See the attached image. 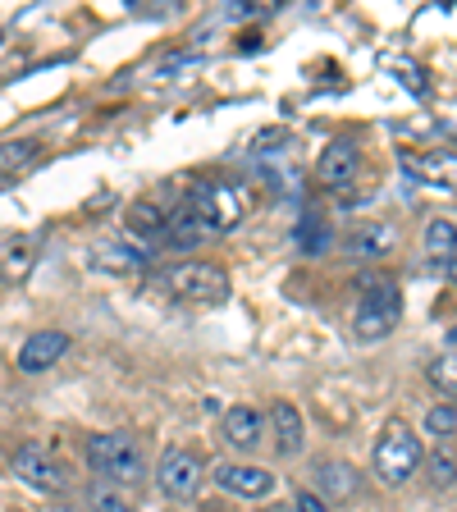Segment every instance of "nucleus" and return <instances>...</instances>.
Wrapping results in <instances>:
<instances>
[{
    "instance_id": "f257e3e1",
    "label": "nucleus",
    "mask_w": 457,
    "mask_h": 512,
    "mask_svg": "<svg viewBox=\"0 0 457 512\" xmlns=\"http://www.w3.org/2000/svg\"><path fill=\"white\" fill-rule=\"evenodd\" d=\"M87 462H92L96 476L119 480V485H133L142 480L147 462H142V444L133 435H96L87 444Z\"/></svg>"
},
{
    "instance_id": "f03ea898",
    "label": "nucleus",
    "mask_w": 457,
    "mask_h": 512,
    "mask_svg": "<svg viewBox=\"0 0 457 512\" xmlns=\"http://www.w3.org/2000/svg\"><path fill=\"white\" fill-rule=\"evenodd\" d=\"M403 320V293L394 279H366L362 307H357V339H384L394 334V325Z\"/></svg>"
},
{
    "instance_id": "7ed1b4c3",
    "label": "nucleus",
    "mask_w": 457,
    "mask_h": 512,
    "mask_svg": "<svg viewBox=\"0 0 457 512\" xmlns=\"http://www.w3.org/2000/svg\"><path fill=\"white\" fill-rule=\"evenodd\" d=\"M416 467H421V444H416L412 426L389 421L384 435H380V444H375V476H380L384 485H403Z\"/></svg>"
},
{
    "instance_id": "20e7f679",
    "label": "nucleus",
    "mask_w": 457,
    "mask_h": 512,
    "mask_svg": "<svg viewBox=\"0 0 457 512\" xmlns=\"http://www.w3.org/2000/svg\"><path fill=\"white\" fill-rule=\"evenodd\" d=\"M188 211L197 215V224L211 229V234H229V229H238V220H243L238 192L224 188V183H197V188L188 192Z\"/></svg>"
},
{
    "instance_id": "39448f33",
    "label": "nucleus",
    "mask_w": 457,
    "mask_h": 512,
    "mask_svg": "<svg viewBox=\"0 0 457 512\" xmlns=\"http://www.w3.org/2000/svg\"><path fill=\"white\" fill-rule=\"evenodd\" d=\"M165 288L174 298H188V302H220L229 298V275L211 261H183L165 275Z\"/></svg>"
},
{
    "instance_id": "423d86ee",
    "label": "nucleus",
    "mask_w": 457,
    "mask_h": 512,
    "mask_svg": "<svg viewBox=\"0 0 457 512\" xmlns=\"http://www.w3.org/2000/svg\"><path fill=\"white\" fill-rule=\"evenodd\" d=\"M156 480L170 499H192V494L202 490V462H197V453H188V448H165Z\"/></svg>"
},
{
    "instance_id": "0eeeda50",
    "label": "nucleus",
    "mask_w": 457,
    "mask_h": 512,
    "mask_svg": "<svg viewBox=\"0 0 457 512\" xmlns=\"http://www.w3.org/2000/svg\"><path fill=\"white\" fill-rule=\"evenodd\" d=\"M14 476H19L23 485H32V490H42V494L64 490V467L46 453L42 444H23L19 453H14Z\"/></svg>"
},
{
    "instance_id": "6e6552de",
    "label": "nucleus",
    "mask_w": 457,
    "mask_h": 512,
    "mask_svg": "<svg viewBox=\"0 0 457 512\" xmlns=\"http://www.w3.org/2000/svg\"><path fill=\"white\" fill-rule=\"evenodd\" d=\"M398 160H403V170L412 174V179L457 192V151H421V147H407Z\"/></svg>"
},
{
    "instance_id": "1a4fd4ad",
    "label": "nucleus",
    "mask_w": 457,
    "mask_h": 512,
    "mask_svg": "<svg viewBox=\"0 0 457 512\" xmlns=\"http://www.w3.org/2000/svg\"><path fill=\"white\" fill-rule=\"evenodd\" d=\"M215 485L224 494H238V499H266L275 490V476L266 467H243V462H220L215 467Z\"/></svg>"
},
{
    "instance_id": "9d476101",
    "label": "nucleus",
    "mask_w": 457,
    "mask_h": 512,
    "mask_svg": "<svg viewBox=\"0 0 457 512\" xmlns=\"http://www.w3.org/2000/svg\"><path fill=\"white\" fill-rule=\"evenodd\" d=\"M357 170H362V151H357V142H330V147L320 151V165H316V174L330 188H348L352 179H357Z\"/></svg>"
},
{
    "instance_id": "9b49d317",
    "label": "nucleus",
    "mask_w": 457,
    "mask_h": 512,
    "mask_svg": "<svg viewBox=\"0 0 457 512\" xmlns=\"http://www.w3.org/2000/svg\"><path fill=\"white\" fill-rule=\"evenodd\" d=\"M64 348H69V334H60V330L28 334V343L19 348V371H28V375L46 371V366H55L64 357Z\"/></svg>"
},
{
    "instance_id": "f8f14e48",
    "label": "nucleus",
    "mask_w": 457,
    "mask_h": 512,
    "mask_svg": "<svg viewBox=\"0 0 457 512\" xmlns=\"http://www.w3.org/2000/svg\"><path fill=\"white\" fill-rule=\"evenodd\" d=\"M261 435H266V421H261V412L256 407H247V403H238V407H229L224 412V439L234 448H256L261 444Z\"/></svg>"
},
{
    "instance_id": "ddd939ff",
    "label": "nucleus",
    "mask_w": 457,
    "mask_h": 512,
    "mask_svg": "<svg viewBox=\"0 0 457 512\" xmlns=\"http://www.w3.org/2000/svg\"><path fill=\"white\" fill-rule=\"evenodd\" d=\"M316 485H320V494H330V503H343V499H357L362 476H357V467H348V462H320Z\"/></svg>"
},
{
    "instance_id": "4468645a",
    "label": "nucleus",
    "mask_w": 457,
    "mask_h": 512,
    "mask_svg": "<svg viewBox=\"0 0 457 512\" xmlns=\"http://www.w3.org/2000/svg\"><path fill=\"white\" fill-rule=\"evenodd\" d=\"M270 435H275V448L279 453H298L302 448V435H307V426H302V412L293 403H275L270 407Z\"/></svg>"
},
{
    "instance_id": "2eb2a0df",
    "label": "nucleus",
    "mask_w": 457,
    "mask_h": 512,
    "mask_svg": "<svg viewBox=\"0 0 457 512\" xmlns=\"http://www.w3.org/2000/svg\"><path fill=\"white\" fill-rule=\"evenodd\" d=\"M394 247V229L389 224H380V220H371V224H357L348 234V252L352 256H384Z\"/></svg>"
},
{
    "instance_id": "dca6fc26",
    "label": "nucleus",
    "mask_w": 457,
    "mask_h": 512,
    "mask_svg": "<svg viewBox=\"0 0 457 512\" xmlns=\"http://www.w3.org/2000/svg\"><path fill=\"white\" fill-rule=\"evenodd\" d=\"M32 261H37V243L32 238H10V243L0 247V275L10 279V284H19L28 275Z\"/></svg>"
},
{
    "instance_id": "f3484780",
    "label": "nucleus",
    "mask_w": 457,
    "mask_h": 512,
    "mask_svg": "<svg viewBox=\"0 0 457 512\" xmlns=\"http://www.w3.org/2000/svg\"><path fill=\"white\" fill-rule=\"evenodd\" d=\"M426 252L435 256V261H453L457 256V224L448 220V215H435V220L426 224Z\"/></svg>"
},
{
    "instance_id": "a211bd4d",
    "label": "nucleus",
    "mask_w": 457,
    "mask_h": 512,
    "mask_svg": "<svg viewBox=\"0 0 457 512\" xmlns=\"http://www.w3.org/2000/svg\"><path fill=\"white\" fill-rule=\"evenodd\" d=\"M92 256H96V266H106V270H138L147 261L138 247H128V243H96Z\"/></svg>"
},
{
    "instance_id": "6ab92c4d",
    "label": "nucleus",
    "mask_w": 457,
    "mask_h": 512,
    "mask_svg": "<svg viewBox=\"0 0 457 512\" xmlns=\"http://www.w3.org/2000/svg\"><path fill=\"white\" fill-rule=\"evenodd\" d=\"M128 224H133V234L165 238V224H170V215L160 211L156 202H138V206H133V211H128Z\"/></svg>"
},
{
    "instance_id": "aec40b11",
    "label": "nucleus",
    "mask_w": 457,
    "mask_h": 512,
    "mask_svg": "<svg viewBox=\"0 0 457 512\" xmlns=\"http://www.w3.org/2000/svg\"><path fill=\"white\" fill-rule=\"evenodd\" d=\"M202 238V229H197V215L188 211V206H179V211L170 215V224H165V243L170 247H192Z\"/></svg>"
},
{
    "instance_id": "412c9836",
    "label": "nucleus",
    "mask_w": 457,
    "mask_h": 512,
    "mask_svg": "<svg viewBox=\"0 0 457 512\" xmlns=\"http://www.w3.org/2000/svg\"><path fill=\"white\" fill-rule=\"evenodd\" d=\"M37 142H5L0 147V174H19V170H28L32 160H37Z\"/></svg>"
},
{
    "instance_id": "4be33fe9",
    "label": "nucleus",
    "mask_w": 457,
    "mask_h": 512,
    "mask_svg": "<svg viewBox=\"0 0 457 512\" xmlns=\"http://www.w3.org/2000/svg\"><path fill=\"white\" fill-rule=\"evenodd\" d=\"M426 471H430V485H435V490L457 485V462H453V453H444V448H435L426 458Z\"/></svg>"
},
{
    "instance_id": "5701e85b",
    "label": "nucleus",
    "mask_w": 457,
    "mask_h": 512,
    "mask_svg": "<svg viewBox=\"0 0 457 512\" xmlns=\"http://www.w3.org/2000/svg\"><path fill=\"white\" fill-rule=\"evenodd\" d=\"M430 380H435L439 394L457 398V352H448V357H439V362L430 366Z\"/></svg>"
},
{
    "instance_id": "b1692460",
    "label": "nucleus",
    "mask_w": 457,
    "mask_h": 512,
    "mask_svg": "<svg viewBox=\"0 0 457 512\" xmlns=\"http://www.w3.org/2000/svg\"><path fill=\"white\" fill-rule=\"evenodd\" d=\"M394 74H398V83H403L412 96H430V83H426V74H421V64L394 60Z\"/></svg>"
},
{
    "instance_id": "393cba45",
    "label": "nucleus",
    "mask_w": 457,
    "mask_h": 512,
    "mask_svg": "<svg viewBox=\"0 0 457 512\" xmlns=\"http://www.w3.org/2000/svg\"><path fill=\"white\" fill-rule=\"evenodd\" d=\"M426 430H430V435H453V430H457V412H453V407H430V412H426Z\"/></svg>"
},
{
    "instance_id": "a878e982",
    "label": "nucleus",
    "mask_w": 457,
    "mask_h": 512,
    "mask_svg": "<svg viewBox=\"0 0 457 512\" xmlns=\"http://www.w3.org/2000/svg\"><path fill=\"white\" fill-rule=\"evenodd\" d=\"M92 512H133V508H128V499H119L115 490L96 485V490H92Z\"/></svg>"
},
{
    "instance_id": "bb28decb",
    "label": "nucleus",
    "mask_w": 457,
    "mask_h": 512,
    "mask_svg": "<svg viewBox=\"0 0 457 512\" xmlns=\"http://www.w3.org/2000/svg\"><path fill=\"white\" fill-rule=\"evenodd\" d=\"M320 220H302V229H298V243L307 247V252H320V247L330 243V238H320V229H316Z\"/></svg>"
},
{
    "instance_id": "cd10ccee",
    "label": "nucleus",
    "mask_w": 457,
    "mask_h": 512,
    "mask_svg": "<svg viewBox=\"0 0 457 512\" xmlns=\"http://www.w3.org/2000/svg\"><path fill=\"white\" fill-rule=\"evenodd\" d=\"M284 142H288V133H284V128H261V133H256V138H252V151L284 147Z\"/></svg>"
},
{
    "instance_id": "c85d7f7f",
    "label": "nucleus",
    "mask_w": 457,
    "mask_h": 512,
    "mask_svg": "<svg viewBox=\"0 0 457 512\" xmlns=\"http://www.w3.org/2000/svg\"><path fill=\"white\" fill-rule=\"evenodd\" d=\"M293 508H298V512H330V503L320 499V494L302 490V494H298V499H293Z\"/></svg>"
},
{
    "instance_id": "c756f323",
    "label": "nucleus",
    "mask_w": 457,
    "mask_h": 512,
    "mask_svg": "<svg viewBox=\"0 0 457 512\" xmlns=\"http://www.w3.org/2000/svg\"><path fill=\"white\" fill-rule=\"evenodd\" d=\"M448 275H453V279H457V256H453V261H448Z\"/></svg>"
},
{
    "instance_id": "7c9ffc66",
    "label": "nucleus",
    "mask_w": 457,
    "mask_h": 512,
    "mask_svg": "<svg viewBox=\"0 0 457 512\" xmlns=\"http://www.w3.org/2000/svg\"><path fill=\"white\" fill-rule=\"evenodd\" d=\"M60 512H78V508H60Z\"/></svg>"
},
{
    "instance_id": "2f4dec72",
    "label": "nucleus",
    "mask_w": 457,
    "mask_h": 512,
    "mask_svg": "<svg viewBox=\"0 0 457 512\" xmlns=\"http://www.w3.org/2000/svg\"><path fill=\"white\" fill-rule=\"evenodd\" d=\"M453 339H457V330H453Z\"/></svg>"
},
{
    "instance_id": "473e14b6",
    "label": "nucleus",
    "mask_w": 457,
    "mask_h": 512,
    "mask_svg": "<svg viewBox=\"0 0 457 512\" xmlns=\"http://www.w3.org/2000/svg\"><path fill=\"white\" fill-rule=\"evenodd\" d=\"M0 42H5V37H0Z\"/></svg>"
}]
</instances>
